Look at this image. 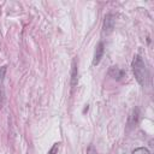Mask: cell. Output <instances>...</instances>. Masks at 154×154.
I'll list each match as a JSON object with an SVG mask.
<instances>
[{
    "instance_id": "52a82bcc",
    "label": "cell",
    "mask_w": 154,
    "mask_h": 154,
    "mask_svg": "<svg viewBox=\"0 0 154 154\" xmlns=\"http://www.w3.org/2000/svg\"><path fill=\"white\" fill-rule=\"evenodd\" d=\"M78 71H77V66H76V63L73 61L72 63V71H71V85L75 87L77 84V81H78Z\"/></svg>"
},
{
    "instance_id": "8992f818",
    "label": "cell",
    "mask_w": 154,
    "mask_h": 154,
    "mask_svg": "<svg viewBox=\"0 0 154 154\" xmlns=\"http://www.w3.org/2000/svg\"><path fill=\"white\" fill-rule=\"evenodd\" d=\"M109 76L112 77V78H114V79H117V81H119V79H122L123 77H124V75H125V72L122 70V69H119V67H116V66H112L111 69H109Z\"/></svg>"
},
{
    "instance_id": "3957f363",
    "label": "cell",
    "mask_w": 154,
    "mask_h": 154,
    "mask_svg": "<svg viewBox=\"0 0 154 154\" xmlns=\"http://www.w3.org/2000/svg\"><path fill=\"white\" fill-rule=\"evenodd\" d=\"M103 51H105L103 49V43L99 42L96 45V47H95V51H94V57H93V61H91L93 66L99 65V63H100V60H101V58L103 55Z\"/></svg>"
},
{
    "instance_id": "9c48e42d",
    "label": "cell",
    "mask_w": 154,
    "mask_h": 154,
    "mask_svg": "<svg viewBox=\"0 0 154 154\" xmlns=\"http://www.w3.org/2000/svg\"><path fill=\"white\" fill-rule=\"evenodd\" d=\"M58 149H59V143H54L53 147L49 149L48 154H58Z\"/></svg>"
},
{
    "instance_id": "277c9868",
    "label": "cell",
    "mask_w": 154,
    "mask_h": 154,
    "mask_svg": "<svg viewBox=\"0 0 154 154\" xmlns=\"http://www.w3.org/2000/svg\"><path fill=\"white\" fill-rule=\"evenodd\" d=\"M5 75H6V66H1L0 67V107L2 106L5 100V88H4Z\"/></svg>"
},
{
    "instance_id": "ba28073f",
    "label": "cell",
    "mask_w": 154,
    "mask_h": 154,
    "mask_svg": "<svg viewBox=\"0 0 154 154\" xmlns=\"http://www.w3.org/2000/svg\"><path fill=\"white\" fill-rule=\"evenodd\" d=\"M131 154H150V152L144 147H138V148L134 149Z\"/></svg>"
},
{
    "instance_id": "30bf717a",
    "label": "cell",
    "mask_w": 154,
    "mask_h": 154,
    "mask_svg": "<svg viewBox=\"0 0 154 154\" xmlns=\"http://www.w3.org/2000/svg\"><path fill=\"white\" fill-rule=\"evenodd\" d=\"M87 154H96V149H95V147H94L93 144L88 147V149H87Z\"/></svg>"
},
{
    "instance_id": "6da1fadb",
    "label": "cell",
    "mask_w": 154,
    "mask_h": 154,
    "mask_svg": "<svg viewBox=\"0 0 154 154\" xmlns=\"http://www.w3.org/2000/svg\"><path fill=\"white\" fill-rule=\"evenodd\" d=\"M131 66H132L134 76L136 78V81L140 83V85H142V87L148 85L149 79H150L149 72H148V69H147L144 61L142 60V58L140 55H135Z\"/></svg>"
},
{
    "instance_id": "7a4b0ae2",
    "label": "cell",
    "mask_w": 154,
    "mask_h": 154,
    "mask_svg": "<svg viewBox=\"0 0 154 154\" xmlns=\"http://www.w3.org/2000/svg\"><path fill=\"white\" fill-rule=\"evenodd\" d=\"M114 23H116V19H114V16L108 13L103 18V24H102V35H109L113 29H114Z\"/></svg>"
},
{
    "instance_id": "5b68a950",
    "label": "cell",
    "mask_w": 154,
    "mask_h": 154,
    "mask_svg": "<svg viewBox=\"0 0 154 154\" xmlns=\"http://www.w3.org/2000/svg\"><path fill=\"white\" fill-rule=\"evenodd\" d=\"M138 118H140V111H138V108H134V109L131 111L130 116H129V119H128V125H129V128L136 125L137 122H138Z\"/></svg>"
}]
</instances>
